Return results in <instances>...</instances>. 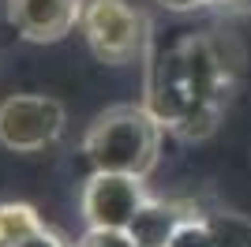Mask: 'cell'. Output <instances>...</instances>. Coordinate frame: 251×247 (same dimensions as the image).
<instances>
[{
  "label": "cell",
  "instance_id": "obj_7",
  "mask_svg": "<svg viewBox=\"0 0 251 247\" xmlns=\"http://www.w3.org/2000/svg\"><path fill=\"white\" fill-rule=\"evenodd\" d=\"M199 214L191 202H176V198H150L139 217L131 221L127 236L135 240L139 247H169L176 240V232L188 225L191 217Z\"/></svg>",
  "mask_w": 251,
  "mask_h": 247
},
{
  "label": "cell",
  "instance_id": "obj_6",
  "mask_svg": "<svg viewBox=\"0 0 251 247\" xmlns=\"http://www.w3.org/2000/svg\"><path fill=\"white\" fill-rule=\"evenodd\" d=\"M83 0H8V23L34 45L64 41L79 26Z\"/></svg>",
  "mask_w": 251,
  "mask_h": 247
},
{
  "label": "cell",
  "instance_id": "obj_13",
  "mask_svg": "<svg viewBox=\"0 0 251 247\" xmlns=\"http://www.w3.org/2000/svg\"><path fill=\"white\" fill-rule=\"evenodd\" d=\"M202 4H218V8H251V0H202Z\"/></svg>",
  "mask_w": 251,
  "mask_h": 247
},
{
  "label": "cell",
  "instance_id": "obj_1",
  "mask_svg": "<svg viewBox=\"0 0 251 247\" xmlns=\"http://www.w3.org/2000/svg\"><path fill=\"white\" fill-rule=\"evenodd\" d=\"M147 109L165 131L206 139L218 127L232 90V60L221 38L188 34L165 49L147 52Z\"/></svg>",
  "mask_w": 251,
  "mask_h": 247
},
{
  "label": "cell",
  "instance_id": "obj_11",
  "mask_svg": "<svg viewBox=\"0 0 251 247\" xmlns=\"http://www.w3.org/2000/svg\"><path fill=\"white\" fill-rule=\"evenodd\" d=\"M19 247H75V244H68V240L56 232V228H49V225H42L34 236H26Z\"/></svg>",
  "mask_w": 251,
  "mask_h": 247
},
{
  "label": "cell",
  "instance_id": "obj_4",
  "mask_svg": "<svg viewBox=\"0 0 251 247\" xmlns=\"http://www.w3.org/2000/svg\"><path fill=\"white\" fill-rule=\"evenodd\" d=\"M147 202V180L127 173H90V180L83 184V195H79L83 221L94 232H127Z\"/></svg>",
  "mask_w": 251,
  "mask_h": 247
},
{
  "label": "cell",
  "instance_id": "obj_3",
  "mask_svg": "<svg viewBox=\"0 0 251 247\" xmlns=\"http://www.w3.org/2000/svg\"><path fill=\"white\" fill-rule=\"evenodd\" d=\"M79 30L101 64H135L150 52V23L131 0H83Z\"/></svg>",
  "mask_w": 251,
  "mask_h": 247
},
{
  "label": "cell",
  "instance_id": "obj_2",
  "mask_svg": "<svg viewBox=\"0 0 251 247\" xmlns=\"http://www.w3.org/2000/svg\"><path fill=\"white\" fill-rule=\"evenodd\" d=\"M161 124L147 105H113L83 135V154L94 173H127L147 180L161 157Z\"/></svg>",
  "mask_w": 251,
  "mask_h": 247
},
{
  "label": "cell",
  "instance_id": "obj_5",
  "mask_svg": "<svg viewBox=\"0 0 251 247\" xmlns=\"http://www.w3.org/2000/svg\"><path fill=\"white\" fill-rule=\"evenodd\" d=\"M68 113L49 94H11L0 101V143L15 154L49 150L64 135Z\"/></svg>",
  "mask_w": 251,
  "mask_h": 247
},
{
  "label": "cell",
  "instance_id": "obj_9",
  "mask_svg": "<svg viewBox=\"0 0 251 247\" xmlns=\"http://www.w3.org/2000/svg\"><path fill=\"white\" fill-rule=\"evenodd\" d=\"M42 214L26 202H0V247H19L42 228Z\"/></svg>",
  "mask_w": 251,
  "mask_h": 247
},
{
  "label": "cell",
  "instance_id": "obj_12",
  "mask_svg": "<svg viewBox=\"0 0 251 247\" xmlns=\"http://www.w3.org/2000/svg\"><path fill=\"white\" fill-rule=\"evenodd\" d=\"M161 8H169V11H191V8H199L202 0H157Z\"/></svg>",
  "mask_w": 251,
  "mask_h": 247
},
{
  "label": "cell",
  "instance_id": "obj_10",
  "mask_svg": "<svg viewBox=\"0 0 251 247\" xmlns=\"http://www.w3.org/2000/svg\"><path fill=\"white\" fill-rule=\"evenodd\" d=\"M75 247H139V244L127 232H94V228H86V236Z\"/></svg>",
  "mask_w": 251,
  "mask_h": 247
},
{
  "label": "cell",
  "instance_id": "obj_8",
  "mask_svg": "<svg viewBox=\"0 0 251 247\" xmlns=\"http://www.w3.org/2000/svg\"><path fill=\"white\" fill-rule=\"evenodd\" d=\"M169 247H251V221L240 214H195Z\"/></svg>",
  "mask_w": 251,
  "mask_h": 247
}]
</instances>
